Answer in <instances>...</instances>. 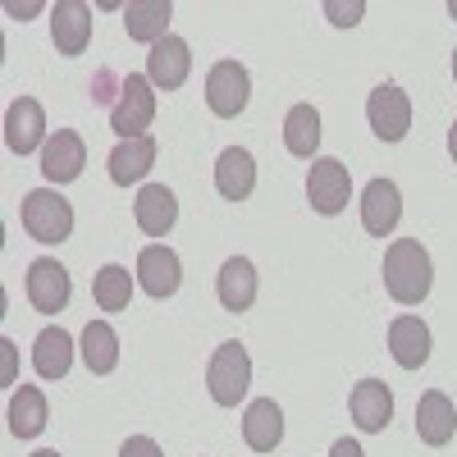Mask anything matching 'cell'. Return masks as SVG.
Listing matches in <instances>:
<instances>
[{"label": "cell", "mask_w": 457, "mask_h": 457, "mask_svg": "<svg viewBox=\"0 0 457 457\" xmlns=\"http://www.w3.org/2000/svg\"><path fill=\"white\" fill-rule=\"evenodd\" d=\"M435 284V265H430V252L416 243V238H398L389 252H385V288L398 307H416L426 302Z\"/></svg>", "instance_id": "cell-1"}, {"label": "cell", "mask_w": 457, "mask_h": 457, "mask_svg": "<svg viewBox=\"0 0 457 457\" xmlns=\"http://www.w3.org/2000/svg\"><path fill=\"white\" fill-rule=\"evenodd\" d=\"M151 120H156V87H151L146 73H129L120 101L110 105V129L120 133V142H133V137H146Z\"/></svg>", "instance_id": "cell-2"}, {"label": "cell", "mask_w": 457, "mask_h": 457, "mask_svg": "<svg viewBox=\"0 0 457 457\" xmlns=\"http://www.w3.org/2000/svg\"><path fill=\"white\" fill-rule=\"evenodd\" d=\"M247 385H252V357L243 343H220L211 366H206V389L220 407H238L247 398Z\"/></svg>", "instance_id": "cell-3"}, {"label": "cell", "mask_w": 457, "mask_h": 457, "mask_svg": "<svg viewBox=\"0 0 457 457\" xmlns=\"http://www.w3.org/2000/svg\"><path fill=\"white\" fill-rule=\"evenodd\" d=\"M19 220L28 228V238H37V243H64L73 234V206L55 193V187H37V193H28Z\"/></svg>", "instance_id": "cell-4"}, {"label": "cell", "mask_w": 457, "mask_h": 457, "mask_svg": "<svg viewBox=\"0 0 457 457\" xmlns=\"http://www.w3.org/2000/svg\"><path fill=\"white\" fill-rule=\"evenodd\" d=\"M247 96H252V79H247V69L238 60L211 64V73H206V105H211V114H220V120H238V114L247 110Z\"/></svg>", "instance_id": "cell-5"}, {"label": "cell", "mask_w": 457, "mask_h": 457, "mask_svg": "<svg viewBox=\"0 0 457 457\" xmlns=\"http://www.w3.org/2000/svg\"><path fill=\"white\" fill-rule=\"evenodd\" d=\"M348 197H353L348 165L334 161V156L312 161V174H307V202H312V211L316 215H338L343 206H348Z\"/></svg>", "instance_id": "cell-6"}, {"label": "cell", "mask_w": 457, "mask_h": 457, "mask_svg": "<svg viewBox=\"0 0 457 457\" xmlns=\"http://www.w3.org/2000/svg\"><path fill=\"white\" fill-rule=\"evenodd\" d=\"M366 120L375 129V137H385V142H403L407 129H411V101L398 83H379L366 101Z\"/></svg>", "instance_id": "cell-7"}, {"label": "cell", "mask_w": 457, "mask_h": 457, "mask_svg": "<svg viewBox=\"0 0 457 457\" xmlns=\"http://www.w3.org/2000/svg\"><path fill=\"white\" fill-rule=\"evenodd\" d=\"M51 137H46V110L42 101L32 96H19L10 101L5 110V146L14 151V156H32V151H42Z\"/></svg>", "instance_id": "cell-8"}, {"label": "cell", "mask_w": 457, "mask_h": 457, "mask_svg": "<svg viewBox=\"0 0 457 457\" xmlns=\"http://www.w3.org/2000/svg\"><path fill=\"white\" fill-rule=\"evenodd\" d=\"M137 284H142V293H151L156 302L174 297V293H179V284H183L179 252H174V247H165V243L142 247V252H137Z\"/></svg>", "instance_id": "cell-9"}, {"label": "cell", "mask_w": 457, "mask_h": 457, "mask_svg": "<svg viewBox=\"0 0 457 457\" xmlns=\"http://www.w3.org/2000/svg\"><path fill=\"white\" fill-rule=\"evenodd\" d=\"M403 220V193L394 179H370L361 193V228L370 238H389Z\"/></svg>", "instance_id": "cell-10"}, {"label": "cell", "mask_w": 457, "mask_h": 457, "mask_svg": "<svg viewBox=\"0 0 457 457\" xmlns=\"http://www.w3.org/2000/svg\"><path fill=\"white\" fill-rule=\"evenodd\" d=\"M92 5H83V0H60V5L51 10V42L60 55H83L87 42H92Z\"/></svg>", "instance_id": "cell-11"}, {"label": "cell", "mask_w": 457, "mask_h": 457, "mask_svg": "<svg viewBox=\"0 0 457 457\" xmlns=\"http://www.w3.org/2000/svg\"><path fill=\"white\" fill-rule=\"evenodd\" d=\"M28 302L42 316H55V312L69 307V270L60 261L42 256V261L28 265Z\"/></svg>", "instance_id": "cell-12"}, {"label": "cell", "mask_w": 457, "mask_h": 457, "mask_svg": "<svg viewBox=\"0 0 457 457\" xmlns=\"http://www.w3.org/2000/svg\"><path fill=\"white\" fill-rule=\"evenodd\" d=\"M187 73H193V51H187L183 37L170 32L165 42L151 46V55H146V79H151V87L174 92V87L187 83Z\"/></svg>", "instance_id": "cell-13"}, {"label": "cell", "mask_w": 457, "mask_h": 457, "mask_svg": "<svg viewBox=\"0 0 457 457\" xmlns=\"http://www.w3.org/2000/svg\"><path fill=\"white\" fill-rule=\"evenodd\" d=\"M87 165V146L73 129H55V137L42 146V174L46 183H73Z\"/></svg>", "instance_id": "cell-14"}, {"label": "cell", "mask_w": 457, "mask_h": 457, "mask_svg": "<svg viewBox=\"0 0 457 457\" xmlns=\"http://www.w3.org/2000/svg\"><path fill=\"white\" fill-rule=\"evenodd\" d=\"M348 407H353V421H357L361 435H379L394 421V394H389L385 379H361L348 398Z\"/></svg>", "instance_id": "cell-15"}, {"label": "cell", "mask_w": 457, "mask_h": 457, "mask_svg": "<svg viewBox=\"0 0 457 457\" xmlns=\"http://www.w3.org/2000/svg\"><path fill=\"white\" fill-rule=\"evenodd\" d=\"M215 293H220V307L224 312H252L256 302V265L247 256H228L215 275Z\"/></svg>", "instance_id": "cell-16"}, {"label": "cell", "mask_w": 457, "mask_h": 457, "mask_svg": "<svg viewBox=\"0 0 457 457\" xmlns=\"http://www.w3.org/2000/svg\"><path fill=\"white\" fill-rule=\"evenodd\" d=\"M416 435H421V444H430V448H444L457 435V407L444 389L421 394V403H416Z\"/></svg>", "instance_id": "cell-17"}, {"label": "cell", "mask_w": 457, "mask_h": 457, "mask_svg": "<svg viewBox=\"0 0 457 457\" xmlns=\"http://www.w3.org/2000/svg\"><path fill=\"white\" fill-rule=\"evenodd\" d=\"M133 220H137V228L146 238H165L170 228H174V220H179V202H174V193L165 183H146L142 193H137V202H133Z\"/></svg>", "instance_id": "cell-18"}, {"label": "cell", "mask_w": 457, "mask_h": 457, "mask_svg": "<svg viewBox=\"0 0 457 457\" xmlns=\"http://www.w3.org/2000/svg\"><path fill=\"white\" fill-rule=\"evenodd\" d=\"M389 353L403 370H421L430 361V329L421 316H398L389 325Z\"/></svg>", "instance_id": "cell-19"}, {"label": "cell", "mask_w": 457, "mask_h": 457, "mask_svg": "<svg viewBox=\"0 0 457 457\" xmlns=\"http://www.w3.org/2000/svg\"><path fill=\"white\" fill-rule=\"evenodd\" d=\"M243 439H247L252 453H275L279 448V439H284V411H279L275 398L247 403V411H243Z\"/></svg>", "instance_id": "cell-20"}, {"label": "cell", "mask_w": 457, "mask_h": 457, "mask_svg": "<svg viewBox=\"0 0 457 457\" xmlns=\"http://www.w3.org/2000/svg\"><path fill=\"white\" fill-rule=\"evenodd\" d=\"M215 187L224 202H247L256 187V161L247 156L243 146H224L215 161Z\"/></svg>", "instance_id": "cell-21"}, {"label": "cell", "mask_w": 457, "mask_h": 457, "mask_svg": "<svg viewBox=\"0 0 457 457\" xmlns=\"http://www.w3.org/2000/svg\"><path fill=\"white\" fill-rule=\"evenodd\" d=\"M170 19H174V5L170 0H129L124 5V28L133 42H146L156 46L170 37Z\"/></svg>", "instance_id": "cell-22"}, {"label": "cell", "mask_w": 457, "mask_h": 457, "mask_svg": "<svg viewBox=\"0 0 457 457\" xmlns=\"http://www.w3.org/2000/svg\"><path fill=\"white\" fill-rule=\"evenodd\" d=\"M110 183H120V187H129V183H137V179H146V170L156 165V137H133V142H120L110 151Z\"/></svg>", "instance_id": "cell-23"}, {"label": "cell", "mask_w": 457, "mask_h": 457, "mask_svg": "<svg viewBox=\"0 0 457 457\" xmlns=\"http://www.w3.org/2000/svg\"><path fill=\"white\" fill-rule=\"evenodd\" d=\"M32 366H37L42 379H64L69 366H73V338L60 325L42 329V334H37V348H32Z\"/></svg>", "instance_id": "cell-24"}, {"label": "cell", "mask_w": 457, "mask_h": 457, "mask_svg": "<svg viewBox=\"0 0 457 457\" xmlns=\"http://www.w3.org/2000/svg\"><path fill=\"white\" fill-rule=\"evenodd\" d=\"M46 430V394L37 385H19L10 398V435L14 439H37Z\"/></svg>", "instance_id": "cell-25"}, {"label": "cell", "mask_w": 457, "mask_h": 457, "mask_svg": "<svg viewBox=\"0 0 457 457\" xmlns=\"http://www.w3.org/2000/svg\"><path fill=\"white\" fill-rule=\"evenodd\" d=\"M284 146L293 151V156H302V161H312L316 156V146H320V114H316V105H293L288 114H284Z\"/></svg>", "instance_id": "cell-26"}, {"label": "cell", "mask_w": 457, "mask_h": 457, "mask_svg": "<svg viewBox=\"0 0 457 457\" xmlns=\"http://www.w3.org/2000/svg\"><path fill=\"white\" fill-rule=\"evenodd\" d=\"M83 361L92 375H110L120 366V334L110 329V320H87L83 329Z\"/></svg>", "instance_id": "cell-27"}, {"label": "cell", "mask_w": 457, "mask_h": 457, "mask_svg": "<svg viewBox=\"0 0 457 457\" xmlns=\"http://www.w3.org/2000/svg\"><path fill=\"white\" fill-rule=\"evenodd\" d=\"M92 297L101 312H129V297H133V275L124 265H101L96 279H92Z\"/></svg>", "instance_id": "cell-28"}, {"label": "cell", "mask_w": 457, "mask_h": 457, "mask_svg": "<svg viewBox=\"0 0 457 457\" xmlns=\"http://www.w3.org/2000/svg\"><path fill=\"white\" fill-rule=\"evenodd\" d=\"M325 14H329L338 28H353V23H361L366 5H361V0H353V5H338V0H329V5H325Z\"/></svg>", "instance_id": "cell-29"}, {"label": "cell", "mask_w": 457, "mask_h": 457, "mask_svg": "<svg viewBox=\"0 0 457 457\" xmlns=\"http://www.w3.org/2000/svg\"><path fill=\"white\" fill-rule=\"evenodd\" d=\"M120 457H165V453H161V444L151 439V435H133V439L120 448Z\"/></svg>", "instance_id": "cell-30"}, {"label": "cell", "mask_w": 457, "mask_h": 457, "mask_svg": "<svg viewBox=\"0 0 457 457\" xmlns=\"http://www.w3.org/2000/svg\"><path fill=\"white\" fill-rule=\"evenodd\" d=\"M329 457H361V448H357V439H338L329 448Z\"/></svg>", "instance_id": "cell-31"}, {"label": "cell", "mask_w": 457, "mask_h": 457, "mask_svg": "<svg viewBox=\"0 0 457 457\" xmlns=\"http://www.w3.org/2000/svg\"><path fill=\"white\" fill-rule=\"evenodd\" d=\"M0 348H5V385H10V375H14V348H10V343H0Z\"/></svg>", "instance_id": "cell-32"}, {"label": "cell", "mask_w": 457, "mask_h": 457, "mask_svg": "<svg viewBox=\"0 0 457 457\" xmlns=\"http://www.w3.org/2000/svg\"><path fill=\"white\" fill-rule=\"evenodd\" d=\"M448 151H453V165H457V124L448 129Z\"/></svg>", "instance_id": "cell-33"}, {"label": "cell", "mask_w": 457, "mask_h": 457, "mask_svg": "<svg viewBox=\"0 0 457 457\" xmlns=\"http://www.w3.org/2000/svg\"><path fill=\"white\" fill-rule=\"evenodd\" d=\"M32 457H60V453L55 448H42V453H32Z\"/></svg>", "instance_id": "cell-34"}, {"label": "cell", "mask_w": 457, "mask_h": 457, "mask_svg": "<svg viewBox=\"0 0 457 457\" xmlns=\"http://www.w3.org/2000/svg\"><path fill=\"white\" fill-rule=\"evenodd\" d=\"M448 14H453V19H457V0H453V5H448Z\"/></svg>", "instance_id": "cell-35"}, {"label": "cell", "mask_w": 457, "mask_h": 457, "mask_svg": "<svg viewBox=\"0 0 457 457\" xmlns=\"http://www.w3.org/2000/svg\"><path fill=\"white\" fill-rule=\"evenodd\" d=\"M453 79H457V51H453Z\"/></svg>", "instance_id": "cell-36"}]
</instances>
